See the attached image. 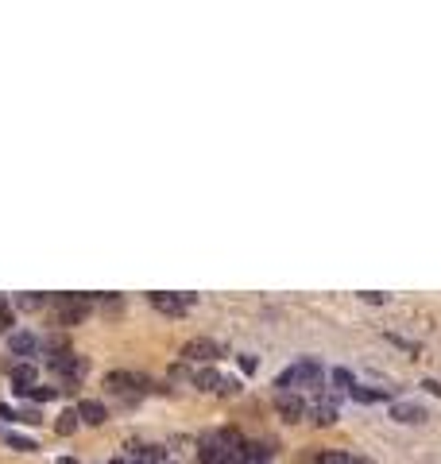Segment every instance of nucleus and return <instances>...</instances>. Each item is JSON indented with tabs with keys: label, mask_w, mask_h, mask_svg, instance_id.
I'll list each match as a JSON object with an SVG mask.
<instances>
[{
	"label": "nucleus",
	"mask_w": 441,
	"mask_h": 464,
	"mask_svg": "<svg viewBox=\"0 0 441 464\" xmlns=\"http://www.w3.org/2000/svg\"><path fill=\"white\" fill-rule=\"evenodd\" d=\"M182 356L194 360V364H213V360H221V345L209 337H194L182 345Z\"/></svg>",
	"instance_id": "nucleus-4"
},
{
	"label": "nucleus",
	"mask_w": 441,
	"mask_h": 464,
	"mask_svg": "<svg viewBox=\"0 0 441 464\" xmlns=\"http://www.w3.org/2000/svg\"><path fill=\"white\" fill-rule=\"evenodd\" d=\"M349 395L356 398V403H364V406H368V403H379V398H387L391 391H375V387H360V383H356V387H352Z\"/></svg>",
	"instance_id": "nucleus-15"
},
{
	"label": "nucleus",
	"mask_w": 441,
	"mask_h": 464,
	"mask_svg": "<svg viewBox=\"0 0 441 464\" xmlns=\"http://www.w3.org/2000/svg\"><path fill=\"white\" fill-rule=\"evenodd\" d=\"M35 364H16L12 368V391H16V395H27V391L35 387Z\"/></svg>",
	"instance_id": "nucleus-9"
},
{
	"label": "nucleus",
	"mask_w": 441,
	"mask_h": 464,
	"mask_svg": "<svg viewBox=\"0 0 441 464\" xmlns=\"http://www.w3.org/2000/svg\"><path fill=\"white\" fill-rule=\"evenodd\" d=\"M391 418L403 426H418V422H426V410L418 403H391Z\"/></svg>",
	"instance_id": "nucleus-8"
},
{
	"label": "nucleus",
	"mask_w": 441,
	"mask_h": 464,
	"mask_svg": "<svg viewBox=\"0 0 441 464\" xmlns=\"http://www.w3.org/2000/svg\"><path fill=\"white\" fill-rule=\"evenodd\" d=\"M105 387L108 391H147L151 387V383L147 379H143V375H132V372H108L105 375Z\"/></svg>",
	"instance_id": "nucleus-7"
},
{
	"label": "nucleus",
	"mask_w": 441,
	"mask_h": 464,
	"mask_svg": "<svg viewBox=\"0 0 441 464\" xmlns=\"http://www.w3.org/2000/svg\"><path fill=\"white\" fill-rule=\"evenodd\" d=\"M221 379H225V375H217L213 368H201V372H194V387H201V391H217V387H221Z\"/></svg>",
	"instance_id": "nucleus-13"
},
{
	"label": "nucleus",
	"mask_w": 441,
	"mask_h": 464,
	"mask_svg": "<svg viewBox=\"0 0 441 464\" xmlns=\"http://www.w3.org/2000/svg\"><path fill=\"white\" fill-rule=\"evenodd\" d=\"M217 395H225V398L240 395V379H236V375H225V379H221V387H217Z\"/></svg>",
	"instance_id": "nucleus-19"
},
{
	"label": "nucleus",
	"mask_w": 441,
	"mask_h": 464,
	"mask_svg": "<svg viewBox=\"0 0 441 464\" xmlns=\"http://www.w3.org/2000/svg\"><path fill=\"white\" fill-rule=\"evenodd\" d=\"M55 426H59V433H66V437H70V433H74L78 426H82V414H78V410H62Z\"/></svg>",
	"instance_id": "nucleus-17"
},
{
	"label": "nucleus",
	"mask_w": 441,
	"mask_h": 464,
	"mask_svg": "<svg viewBox=\"0 0 441 464\" xmlns=\"http://www.w3.org/2000/svg\"><path fill=\"white\" fill-rule=\"evenodd\" d=\"M35 345H39V340H35L31 333H12V337H8V348L16 352V356H31Z\"/></svg>",
	"instance_id": "nucleus-12"
},
{
	"label": "nucleus",
	"mask_w": 441,
	"mask_h": 464,
	"mask_svg": "<svg viewBox=\"0 0 441 464\" xmlns=\"http://www.w3.org/2000/svg\"><path fill=\"white\" fill-rule=\"evenodd\" d=\"M93 302L85 294H55V310H59V321L62 325H78L85 314H89Z\"/></svg>",
	"instance_id": "nucleus-2"
},
{
	"label": "nucleus",
	"mask_w": 441,
	"mask_h": 464,
	"mask_svg": "<svg viewBox=\"0 0 441 464\" xmlns=\"http://www.w3.org/2000/svg\"><path fill=\"white\" fill-rule=\"evenodd\" d=\"M20 306H24V310H39L43 298H39V294H24V298H20Z\"/></svg>",
	"instance_id": "nucleus-24"
},
{
	"label": "nucleus",
	"mask_w": 441,
	"mask_h": 464,
	"mask_svg": "<svg viewBox=\"0 0 441 464\" xmlns=\"http://www.w3.org/2000/svg\"><path fill=\"white\" fill-rule=\"evenodd\" d=\"M16 422H24V426H39V422H43V414L35 410V406H24V410H16Z\"/></svg>",
	"instance_id": "nucleus-21"
},
{
	"label": "nucleus",
	"mask_w": 441,
	"mask_h": 464,
	"mask_svg": "<svg viewBox=\"0 0 441 464\" xmlns=\"http://www.w3.org/2000/svg\"><path fill=\"white\" fill-rule=\"evenodd\" d=\"M329 379L337 383V387H356V379H352V372H345V368H333V372H329Z\"/></svg>",
	"instance_id": "nucleus-22"
},
{
	"label": "nucleus",
	"mask_w": 441,
	"mask_h": 464,
	"mask_svg": "<svg viewBox=\"0 0 441 464\" xmlns=\"http://www.w3.org/2000/svg\"><path fill=\"white\" fill-rule=\"evenodd\" d=\"M244 464H271V461H244Z\"/></svg>",
	"instance_id": "nucleus-27"
},
{
	"label": "nucleus",
	"mask_w": 441,
	"mask_h": 464,
	"mask_svg": "<svg viewBox=\"0 0 441 464\" xmlns=\"http://www.w3.org/2000/svg\"><path fill=\"white\" fill-rule=\"evenodd\" d=\"M47 364H50V372L66 375V379H78V375H85V360H82V356H74L70 348H50Z\"/></svg>",
	"instance_id": "nucleus-3"
},
{
	"label": "nucleus",
	"mask_w": 441,
	"mask_h": 464,
	"mask_svg": "<svg viewBox=\"0 0 441 464\" xmlns=\"http://www.w3.org/2000/svg\"><path fill=\"white\" fill-rule=\"evenodd\" d=\"M194 302V294H182V298H175V294H163V290H155L151 294V306L159 310V314H171V317H178L186 306Z\"/></svg>",
	"instance_id": "nucleus-6"
},
{
	"label": "nucleus",
	"mask_w": 441,
	"mask_h": 464,
	"mask_svg": "<svg viewBox=\"0 0 441 464\" xmlns=\"http://www.w3.org/2000/svg\"><path fill=\"white\" fill-rule=\"evenodd\" d=\"M55 395H59V387H39V383L27 391V398H31V403H47V398H55Z\"/></svg>",
	"instance_id": "nucleus-20"
},
{
	"label": "nucleus",
	"mask_w": 441,
	"mask_h": 464,
	"mask_svg": "<svg viewBox=\"0 0 441 464\" xmlns=\"http://www.w3.org/2000/svg\"><path fill=\"white\" fill-rule=\"evenodd\" d=\"M275 410L283 414V422H302V418H306V398L294 395V391H287V395L275 398Z\"/></svg>",
	"instance_id": "nucleus-5"
},
{
	"label": "nucleus",
	"mask_w": 441,
	"mask_h": 464,
	"mask_svg": "<svg viewBox=\"0 0 441 464\" xmlns=\"http://www.w3.org/2000/svg\"><path fill=\"white\" fill-rule=\"evenodd\" d=\"M198 456H201V464H221L229 456V449L221 445L217 437H209V441H201V453Z\"/></svg>",
	"instance_id": "nucleus-11"
},
{
	"label": "nucleus",
	"mask_w": 441,
	"mask_h": 464,
	"mask_svg": "<svg viewBox=\"0 0 441 464\" xmlns=\"http://www.w3.org/2000/svg\"><path fill=\"white\" fill-rule=\"evenodd\" d=\"M422 387H426V391H430V395H441V383H438V379H426V383H422Z\"/></svg>",
	"instance_id": "nucleus-25"
},
{
	"label": "nucleus",
	"mask_w": 441,
	"mask_h": 464,
	"mask_svg": "<svg viewBox=\"0 0 441 464\" xmlns=\"http://www.w3.org/2000/svg\"><path fill=\"white\" fill-rule=\"evenodd\" d=\"M59 464H78V461H74V456H62V461H59Z\"/></svg>",
	"instance_id": "nucleus-26"
},
{
	"label": "nucleus",
	"mask_w": 441,
	"mask_h": 464,
	"mask_svg": "<svg viewBox=\"0 0 441 464\" xmlns=\"http://www.w3.org/2000/svg\"><path fill=\"white\" fill-rule=\"evenodd\" d=\"M4 441H8L12 449H20V453H35V449H39L31 437H20V433H4Z\"/></svg>",
	"instance_id": "nucleus-18"
},
{
	"label": "nucleus",
	"mask_w": 441,
	"mask_h": 464,
	"mask_svg": "<svg viewBox=\"0 0 441 464\" xmlns=\"http://www.w3.org/2000/svg\"><path fill=\"white\" fill-rule=\"evenodd\" d=\"M132 456L140 464H159V461H163V449H159V445H132Z\"/></svg>",
	"instance_id": "nucleus-14"
},
{
	"label": "nucleus",
	"mask_w": 441,
	"mask_h": 464,
	"mask_svg": "<svg viewBox=\"0 0 441 464\" xmlns=\"http://www.w3.org/2000/svg\"><path fill=\"white\" fill-rule=\"evenodd\" d=\"M321 364L317 360H302V364H291L279 379H275V387H279V395H287V391H294L298 395V387H321Z\"/></svg>",
	"instance_id": "nucleus-1"
},
{
	"label": "nucleus",
	"mask_w": 441,
	"mask_h": 464,
	"mask_svg": "<svg viewBox=\"0 0 441 464\" xmlns=\"http://www.w3.org/2000/svg\"><path fill=\"white\" fill-rule=\"evenodd\" d=\"M4 329H12V306L0 298V333H4Z\"/></svg>",
	"instance_id": "nucleus-23"
},
{
	"label": "nucleus",
	"mask_w": 441,
	"mask_h": 464,
	"mask_svg": "<svg viewBox=\"0 0 441 464\" xmlns=\"http://www.w3.org/2000/svg\"><path fill=\"white\" fill-rule=\"evenodd\" d=\"M314 422L317 426H333L337 422V403H317L314 406Z\"/></svg>",
	"instance_id": "nucleus-16"
},
{
	"label": "nucleus",
	"mask_w": 441,
	"mask_h": 464,
	"mask_svg": "<svg viewBox=\"0 0 441 464\" xmlns=\"http://www.w3.org/2000/svg\"><path fill=\"white\" fill-rule=\"evenodd\" d=\"M78 414H82V422H85V426H101V422L108 418V410H105V403H97V398H82Z\"/></svg>",
	"instance_id": "nucleus-10"
}]
</instances>
